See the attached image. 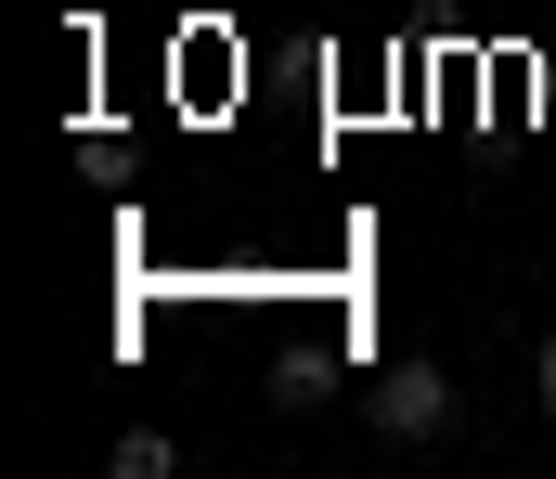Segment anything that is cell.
<instances>
[{
  "instance_id": "cell-3",
  "label": "cell",
  "mask_w": 556,
  "mask_h": 479,
  "mask_svg": "<svg viewBox=\"0 0 556 479\" xmlns=\"http://www.w3.org/2000/svg\"><path fill=\"white\" fill-rule=\"evenodd\" d=\"M544 415H556V324H544Z\"/></svg>"
},
{
  "instance_id": "cell-1",
  "label": "cell",
  "mask_w": 556,
  "mask_h": 479,
  "mask_svg": "<svg viewBox=\"0 0 556 479\" xmlns=\"http://www.w3.org/2000/svg\"><path fill=\"white\" fill-rule=\"evenodd\" d=\"M363 402H376V428H389V441H440V428H453V376H440L427 350H402Z\"/></svg>"
},
{
  "instance_id": "cell-2",
  "label": "cell",
  "mask_w": 556,
  "mask_h": 479,
  "mask_svg": "<svg viewBox=\"0 0 556 479\" xmlns=\"http://www.w3.org/2000/svg\"><path fill=\"white\" fill-rule=\"evenodd\" d=\"M181 467V441H168V428H130V441H117V479H168Z\"/></svg>"
}]
</instances>
